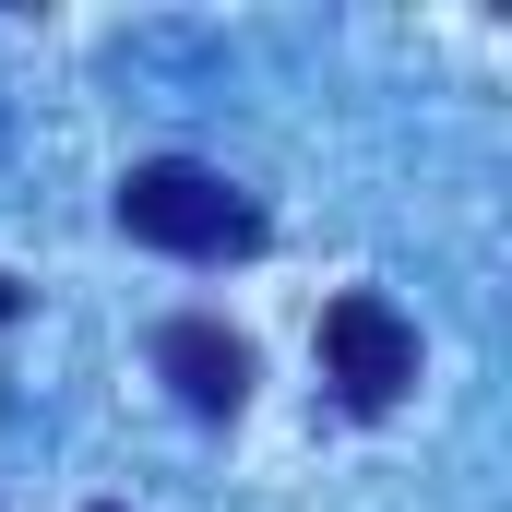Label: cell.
I'll use <instances>...</instances> for the list:
<instances>
[{
	"label": "cell",
	"mask_w": 512,
	"mask_h": 512,
	"mask_svg": "<svg viewBox=\"0 0 512 512\" xmlns=\"http://www.w3.org/2000/svg\"><path fill=\"white\" fill-rule=\"evenodd\" d=\"M120 227L143 251H179V262H251L262 251V203L227 167H203V155H143V167H120Z\"/></svg>",
	"instance_id": "cell-1"
},
{
	"label": "cell",
	"mask_w": 512,
	"mask_h": 512,
	"mask_svg": "<svg viewBox=\"0 0 512 512\" xmlns=\"http://www.w3.org/2000/svg\"><path fill=\"white\" fill-rule=\"evenodd\" d=\"M322 382H334L346 417H393V405L417 393V322L393 310L382 286L322 298Z\"/></svg>",
	"instance_id": "cell-2"
},
{
	"label": "cell",
	"mask_w": 512,
	"mask_h": 512,
	"mask_svg": "<svg viewBox=\"0 0 512 512\" xmlns=\"http://www.w3.org/2000/svg\"><path fill=\"white\" fill-rule=\"evenodd\" d=\"M155 382L179 393L191 417H239V405H251V346H239L215 310H167V322H155Z\"/></svg>",
	"instance_id": "cell-3"
},
{
	"label": "cell",
	"mask_w": 512,
	"mask_h": 512,
	"mask_svg": "<svg viewBox=\"0 0 512 512\" xmlns=\"http://www.w3.org/2000/svg\"><path fill=\"white\" fill-rule=\"evenodd\" d=\"M12 310H24V286H12V274H0V322H12Z\"/></svg>",
	"instance_id": "cell-4"
},
{
	"label": "cell",
	"mask_w": 512,
	"mask_h": 512,
	"mask_svg": "<svg viewBox=\"0 0 512 512\" xmlns=\"http://www.w3.org/2000/svg\"><path fill=\"white\" fill-rule=\"evenodd\" d=\"M96 512H120V501H96Z\"/></svg>",
	"instance_id": "cell-5"
}]
</instances>
